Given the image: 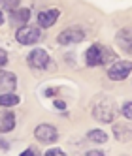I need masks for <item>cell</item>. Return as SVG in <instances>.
Wrapping results in <instances>:
<instances>
[{
  "label": "cell",
  "instance_id": "cell-18",
  "mask_svg": "<svg viewBox=\"0 0 132 156\" xmlns=\"http://www.w3.org/2000/svg\"><path fill=\"white\" fill-rule=\"evenodd\" d=\"M8 64V53L0 47V68H2V66H6Z\"/></svg>",
  "mask_w": 132,
  "mask_h": 156
},
{
  "label": "cell",
  "instance_id": "cell-14",
  "mask_svg": "<svg viewBox=\"0 0 132 156\" xmlns=\"http://www.w3.org/2000/svg\"><path fill=\"white\" fill-rule=\"evenodd\" d=\"M113 136L121 143L130 141V128H128V124H115L113 126Z\"/></svg>",
  "mask_w": 132,
  "mask_h": 156
},
{
  "label": "cell",
  "instance_id": "cell-10",
  "mask_svg": "<svg viewBox=\"0 0 132 156\" xmlns=\"http://www.w3.org/2000/svg\"><path fill=\"white\" fill-rule=\"evenodd\" d=\"M117 45L123 49L125 53H132V36H130V30L128 28H121L117 32Z\"/></svg>",
  "mask_w": 132,
  "mask_h": 156
},
{
  "label": "cell",
  "instance_id": "cell-15",
  "mask_svg": "<svg viewBox=\"0 0 132 156\" xmlns=\"http://www.w3.org/2000/svg\"><path fill=\"white\" fill-rule=\"evenodd\" d=\"M87 139H89L91 143L102 145V143H106V141H108V133H106L104 130H98V128H94V130H91L89 133H87Z\"/></svg>",
  "mask_w": 132,
  "mask_h": 156
},
{
  "label": "cell",
  "instance_id": "cell-7",
  "mask_svg": "<svg viewBox=\"0 0 132 156\" xmlns=\"http://www.w3.org/2000/svg\"><path fill=\"white\" fill-rule=\"evenodd\" d=\"M28 64L32 66L34 70H43V68H47V64H49V53L46 49H34V51H30L28 55Z\"/></svg>",
  "mask_w": 132,
  "mask_h": 156
},
{
  "label": "cell",
  "instance_id": "cell-3",
  "mask_svg": "<svg viewBox=\"0 0 132 156\" xmlns=\"http://www.w3.org/2000/svg\"><path fill=\"white\" fill-rule=\"evenodd\" d=\"M108 60V53H106V47H102L100 43H94L89 49L85 51V64L89 68H94V66H100Z\"/></svg>",
  "mask_w": 132,
  "mask_h": 156
},
{
  "label": "cell",
  "instance_id": "cell-6",
  "mask_svg": "<svg viewBox=\"0 0 132 156\" xmlns=\"http://www.w3.org/2000/svg\"><path fill=\"white\" fill-rule=\"evenodd\" d=\"M130 70H132V64L128 60H119L108 68V77L112 81H123L130 75Z\"/></svg>",
  "mask_w": 132,
  "mask_h": 156
},
{
  "label": "cell",
  "instance_id": "cell-11",
  "mask_svg": "<svg viewBox=\"0 0 132 156\" xmlns=\"http://www.w3.org/2000/svg\"><path fill=\"white\" fill-rule=\"evenodd\" d=\"M15 128V115L12 111H2L0 113V133H8Z\"/></svg>",
  "mask_w": 132,
  "mask_h": 156
},
{
  "label": "cell",
  "instance_id": "cell-13",
  "mask_svg": "<svg viewBox=\"0 0 132 156\" xmlns=\"http://www.w3.org/2000/svg\"><path fill=\"white\" fill-rule=\"evenodd\" d=\"M19 102H21V98H19L13 90H9V92H0V107H15Z\"/></svg>",
  "mask_w": 132,
  "mask_h": 156
},
{
  "label": "cell",
  "instance_id": "cell-9",
  "mask_svg": "<svg viewBox=\"0 0 132 156\" xmlns=\"http://www.w3.org/2000/svg\"><path fill=\"white\" fill-rule=\"evenodd\" d=\"M17 87V77L12 72H6L0 68V92H9V90H15Z\"/></svg>",
  "mask_w": 132,
  "mask_h": 156
},
{
  "label": "cell",
  "instance_id": "cell-22",
  "mask_svg": "<svg viewBox=\"0 0 132 156\" xmlns=\"http://www.w3.org/2000/svg\"><path fill=\"white\" fill-rule=\"evenodd\" d=\"M87 156H104L102 151H87Z\"/></svg>",
  "mask_w": 132,
  "mask_h": 156
},
{
  "label": "cell",
  "instance_id": "cell-17",
  "mask_svg": "<svg viewBox=\"0 0 132 156\" xmlns=\"http://www.w3.org/2000/svg\"><path fill=\"white\" fill-rule=\"evenodd\" d=\"M121 113H123L125 119H132V105H130V102H125L123 109H121Z\"/></svg>",
  "mask_w": 132,
  "mask_h": 156
},
{
  "label": "cell",
  "instance_id": "cell-12",
  "mask_svg": "<svg viewBox=\"0 0 132 156\" xmlns=\"http://www.w3.org/2000/svg\"><path fill=\"white\" fill-rule=\"evenodd\" d=\"M30 19V9L28 8H17L12 12V25H17V27H23L28 23Z\"/></svg>",
  "mask_w": 132,
  "mask_h": 156
},
{
  "label": "cell",
  "instance_id": "cell-2",
  "mask_svg": "<svg viewBox=\"0 0 132 156\" xmlns=\"http://www.w3.org/2000/svg\"><path fill=\"white\" fill-rule=\"evenodd\" d=\"M15 40L21 43V45H34L36 41L42 40V30L38 27H32V25H23L19 27L15 32Z\"/></svg>",
  "mask_w": 132,
  "mask_h": 156
},
{
  "label": "cell",
  "instance_id": "cell-1",
  "mask_svg": "<svg viewBox=\"0 0 132 156\" xmlns=\"http://www.w3.org/2000/svg\"><path fill=\"white\" fill-rule=\"evenodd\" d=\"M93 117L98 120V122H112L113 117H115V109H113V102L109 98H100L96 100L94 105H93Z\"/></svg>",
  "mask_w": 132,
  "mask_h": 156
},
{
  "label": "cell",
  "instance_id": "cell-24",
  "mask_svg": "<svg viewBox=\"0 0 132 156\" xmlns=\"http://www.w3.org/2000/svg\"><path fill=\"white\" fill-rule=\"evenodd\" d=\"M4 23V15H2V12H0V25Z\"/></svg>",
  "mask_w": 132,
  "mask_h": 156
},
{
  "label": "cell",
  "instance_id": "cell-5",
  "mask_svg": "<svg viewBox=\"0 0 132 156\" xmlns=\"http://www.w3.org/2000/svg\"><path fill=\"white\" fill-rule=\"evenodd\" d=\"M85 40V32L79 27H70V28H64L61 34L57 36V41L61 45H72V43H79Z\"/></svg>",
  "mask_w": 132,
  "mask_h": 156
},
{
  "label": "cell",
  "instance_id": "cell-19",
  "mask_svg": "<svg viewBox=\"0 0 132 156\" xmlns=\"http://www.w3.org/2000/svg\"><path fill=\"white\" fill-rule=\"evenodd\" d=\"M46 156H64V151L62 149H49L46 152Z\"/></svg>",
  "mask_w": 132,
  "mask_h": 156
},
{
  "label": "cell",
  "instance_id": "cell-4",
  "mask_svg": "<svg viewBox=\"0 0 132 156\" xmlns=\"http://www.w3.org/2000/svg\"><path fill=\"white\" fill-rule=\"evenodd\" d=\"M34 137L40 141V143H46V145H51L59 139V130L55 128L49 122H43V124H38L34 128Z\"/></svg>",
  "mask_w": 132,
  "mask_h": 156
},
{
  "label": "cell",
  "instance_id": "cell-8",
  "mask_svg": "<svg viewBox=\"0 0 132 156\" xmlns=\"http://www.w3.org/2000/svg\"><path fill=\"white\" fill-rule=\"evenodd\" d=\"M59 15H61V12L59 9H47V12H40L38 13V27L40 28H49V27H53L55 23H57V19H59Z\"/></svg>",
  "mask_w": 132,
  "mask_h": 156
},
{
  "label": "cell",
  "instance_id": "cell-21",
  "mask_svg": "<svg viewBox=\"0 0 132 156\" xmlns=\"http://www.w3.org/2000/svg\"><path fill=\"white\" fill-rule=\"evenodd\" d=\"M38 152L34 151V149H27V151H23V152H21V156H36Z\"/></svg>",
  "mask_w": 132,
  "mask_h": 156
},
{
  "label": "cell",
  "instance_id": "cell-20",
  "mask_svg": "<svg viewBox=\"0 0 132 156\" xmlns=\"http://www.w3.org/2000/svg\"><path fill=\"white\" fill-rule=\"evenodd\" d=\"M55 107L61 109V111H64V109H66V104L62 102V100H55Z\"/></svg>",
  "mask_w": 132,
  "mask_h": 156
},
{
  "label": "cell",
  "instance_id": "cell-16",
  "mask_svg": "<svg viewBox=\"0 0 132 156\" xmlns=\"http://www.w3.org/2000/svg\"><path fill=\"white\" fill-rule=\"evenodd\" d=\"M0 6H2L6 12H13L19 8V0H0Z\"/></svg>",
  "mask_w": 132,
  "mask_h": 156
},
{
  "label": "cell",
  "instance_id": "cell-23",
  "mask_svg": "<svg viewBox=\"0 0 132 156\" xmlns=\"http://www.w3.org/2000/svg\"><path fill=\"white\" fill-rule=\"evenodd\" d=\"M0 149H2V151L9 149V143H6V139H2V137H0Z\"/></svg>",
  "mask_w": 132,
  "mask_h": 156
}]
</instances>
